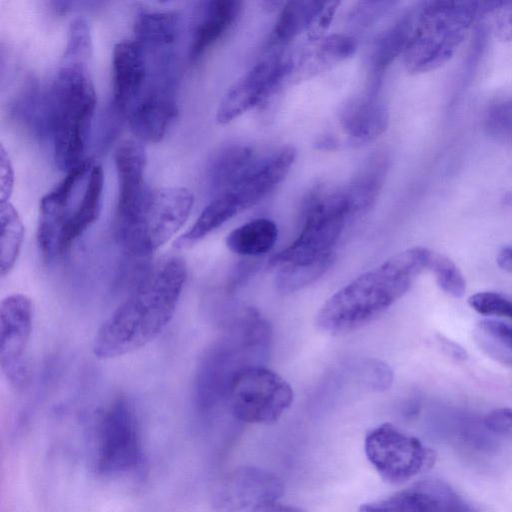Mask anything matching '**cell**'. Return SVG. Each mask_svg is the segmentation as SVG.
Returning a JSON list of instances; mask_svg holds the SVG:
<instances>
[{
    "label": "cell",
    "mask_w": 512,
    "mask_h": 512,
    "mask_svg": "<svg viewBox=\"0 0 512 512\" xmlns=\"http://www.w3.org/2000/svg\"><path fill=\"white\" fill-rule=\"evenodd\" d=\"M500 1H428L418 12L407 47L404 65L410 74L435 70L449 61L474 22L491 13Z\"/></svg>",
    "instance_id": "obj_5"
},
{
    "label": "cell",
    "mask_w": 512,
    "mask_h": 512,
    "mask_svg": "<svg viewBox=\"0 0 512 512\" xmlns=\"http://www.w3.org/2000/svg\"><path fill=\"white\" fill-rule=\"evenodd\" d=\"M282 481L272 472L256 466H241L228 477L225 496L235 508L261 512L283 494Z\"/></svg>",
    "instance_id": "obj_16"
},
{
    "label": "cell",
    "mask_w": 512,
    "mask_h": 512,
    "mask_svg": "<svg viewBox=\"0 0 512 512\" xmlns=\"http://www.w3.org/2000/svg\"><path fill=\"white\" fill-rule=\"evenodd\" d=\"M13 183L12 168L4 148H1V202L8 201Z\"/></svg>",
    "instance_id": "obj_39"
},
{
    "label": "cell",
    "mask_w": 512,
    "mask_h": 512,
    "mask_svg": "<svg viewBox=\"0 0 512 512\" xmlns=\"http://www.w3.org/2000/svg\"><path fill=\"white\" fill-rule=\"evenodd\" d=\"M485 424L493 431L512 433V408L492 410L487 414Z\"/></svg>",
    "instance_id": "obj_38"
},
{
    "label": "cell",
    "mask_w": 512,
    "mask_h": 512,
    "mask_svg": "<svg viewBox=\"0 0 512 512\" xmlns=\"http://www.w3.org/2000/svg\"><path fill=\"white\" fill-rule=\"evenodd\" d=\"M95 105L87 64L63 62L43 108V121L52 135L54 159L60 170L68 173L86 160V140Z\"/></svg>",
    "instance_id": "obj_4"
},
{
    "label": "cell",
    "mask_w": 512,
    "mask_h": 512,
    "mask_svg": "<svg viewBox=\"0 0 512 512\" xmlns=\"http://www.w3.org/2000/svg\"><path fill=\"white\" fill-rule=\"evenodd\" d=\"M176 114L172 81L155 80L125 117L139 141L157 142L165 135Z\"/></svg>",
    "instance_id": "obj_14"
},
{
    "label": "cell",
    "mask_w": 512,
    "mask_h": 512,
    "mask_svg": "<svg viewBox=\"0 0 512 512\" xmlns=\"http://www.w3.org/2000/svg\"><path fill=\"white\" fill-rule=\"evenodd\" d=\"M393 3L391 2H372L365 1L357 4L351 17L354 23L358 25L366 26L369 25L373 20L381 15L387 7Z\"/></svg>",
    "instance_id": "obj_37"
},
{
    "label": "cell",
    "mask_w": 512,
    "mask_h": 512,
    "mask_svg": "<svg viewBox=\"0 0 512 512\" xmlns=\"http://www.w3.org/2000/svg\"><path fill=\"white\" fill-rule=\"evenodd\" d=\"M1 275L13 268L22 246L24 228L21 219L8 201L1 202Z\"/></svg>",
    "instance_id": "obj_29"
},
{
    "label": "cell",
    "mask_w": 512,
    "mask_h": 512,
    "mask_svg": "<svg viewBox=\"0 0 512 512\" xmlns=\"http://www.w3.org/2000/svg\"><path fill=\"white\" fill-rule=\"evenodd\" d=\"M356 41L344 34H332L322 39L318 47V57L324 63H337L348 59L356 51Z\"/></svg>",
    "instance_id": "obj_33"
},
{
    "label": "cell",
    "mask_w": 512,
    "mask_h": 512,
    "mask_svg": "<svg viewBox=\"0 0 512 512\" xmlns=\"http://www.w3.org/2000/svg\"><path fill=\"white\" fill-rule=\"evenodd\" d=\"M364 450L380 477L391 484L406 482L432 468L436 461L433 449L391 423L368 431Z\"/></svg>",
    "instance_id": "obj_8"
},
{
    "label": "cell",
    "mask_w": 512,
    "mask_h": 512,
    "mask_svg": "<svg viewBox=\"0 0 512 512\" xmlns=\"http://www.w3.org/2000/svg\"><path fill=\"white\" fill-rule=\"evenodd\" d=\"M387 168L386 157L380 154L374 155L342 190L350 216L362 214L371 209L382 189Z\"/></svg>",
    "instance_id": "obj_21"
},
{
    "label": "cell",
    "mask_w": 512,
    "mask_h": 512,
    "mask_svg": "<svg viewBox=\"0 0 512 512\" xmlns=\"http://www.w3.org/2000/svg\"><path fill=\"white\" fill-rule=\"evenodd\" d=\"M257 160L253 149L242 144L225 146L216 152L207 168L208 185L214 196L238 183Z\"/></svg>",
    "instance_id": "obj_20"
},
{
    "label": "cell",
    "mask_w": 512,
    "mask_h": 512,
    "mask_svg": "<svg viewBox=\"0 0 512 512\" xmlns=\"http://www.w3.org/2000/svg\"><path fill=\"white\" fill-rule=\"evenodd\" d=\"M417 12L418 7L406 12L375 40L369 57V65L374 75L383 73L401 53H404L413 31Z\"/></svg>",
    "instance_id": "obj_23"
},
{
    "label": "cell",
    "mask_w": 512,
    "mask_h": 512,
    "mask_svg": "<svg viewBox=\"0 0 512 512\" xmlns=\"http://www.w3.org/2000/svg\"><path fill=\"white\" fill-rule=\"evenodd\" d=\"M242 211L239 202L231 193L215 195L192 227L177 240V246L184 248L199 241Z\"/></svg>",
    "instance_id": "obj_25"
},
{
    "label": "cell",
    "mask_w": 512,
    "mask_h": 512,
    "mask_svg": "<svg viewBox=\"0 0 512 512\" xmlns=\"http://www.w3.org/2000/svg\"><path fill=\"white\" fill-rule=\"evenodd\" d=\"M241 10L235 0H210L201 4L191 36L189 58L199 59L233 25Z\"/></svg>",
    "instance_id": "obj_18"
},
{
    "label": "cell",
    "mask_w": 512,
    "mask_h": 512,
    "mask_svg": "<svg viewBox=\"0 0 512 512\" xmlns=\"http://www.w3.org/2000/svg\"><path fill=\"white\" fill-rule=\"evenodd\" d=\"M350 217L341 191H316L308 201L305 220L298 237L275 254L269 268L282 293L298 291L320 278L333 264L334 247Z\"/></svg>",
    "instance_id": "obj_3"
},
{
    "label": "cell",
    "mask_w": 512,
    "mask_h": 512,
    "mask_svg": "<svg viewBox=\"0 0 512 512\" xmlns=\"http://www.w3.org/2000/svg\"><path fill=\"white\" fill-rule=\"evenodd\" d=\"M469 305L478 313L499 316L512 320V299L494 292H478L468 299Z\"/></svg>",
    "instance_id": "obj_34"
},
{
    "label": "cell",
    "mask_w": 512,
    "mask_h": 512,
    "mask_svg": "<svg viewBox=\"0 0 512 512\" xmlns=\"http://www.w3.org/2000/svg\"><path fill=\"white\" fill-rule=\"evenodd\" d=\"M193 201V194L184 187L150 189L131 220L114 224L116 242L129 257H150L183 226Z\"/></svg>",
    "instance_id": "obj_6"
},
{
    "label": "cell",
    "mask_w": 512,
    "mask_h": 512,
    "mask_svg": "<svg viewBox=\"0 0 512 512\" xmlns=\"http://www.w3.org/2000/svg\"><path fill=\"white\" fill-rule=\"evenodd\" d=\"M359 512H477L448 483L425 479L387 498L362 504Z\"/></svg>",
    "instance_id": "obj_12"
},
{
    "label": "cell",
    "mask_w": 512,
    "mask_h": 512,
    "mask_svg": "<svg viewBox=\"0 0 512 512\" xmlns=\"http://www.w3.org/2000/svg\"><path fill=\"white\" fill-rule=\"evenodd\" d=\"M261 512H304L303 510L285 504H280L278 502L266 507Z\"/></svg>",
    "instance_id": "obj_42"
},
{
    "label": "cell",
    "mask_w": 512,
    "mask_h": 512,
    "mask_svg": "<svg viewBox=\"0 0 512 512\" xmlns=\"http://www.w3.org/2000/svg\"><path fill=\"white\" fill-rule=\"evenodd\" d=\"M439 342L446 354L457 360H464L467 357L465 350L457 343L445 338L439 337Z\"/></svg>",
    "instance_id": "obj_40"
},
{
    "label": "cell",
    "mask_w": 512,
    "mask_h": 512,
    "mask_svg": "<svg viewBox=\"0 0 512 512\" xmlns=\"http://www.w3.org/2000/svg\"><path fill=\"white\" fill-rule=\"evenodd\" d=\"M486 133L499 141H512V97L491 104L484 116Z\"/></svg>",
    "instance_id": "obj_31"
},
{
    "label": "cell",
    "mask_w": 512,
    "mask_h": 512,
    "mask_svg": "<svg viewBox=\"0 0 512 512\" xmlns=\"http://www.w3.org/2000/svg\"><path fill=\"white\" fill-rule=\"evenodd\" d=\"M103 180L102 167L100 165H93L89 171V178L84 193L78 204L72 209L64 226L61 240L63 254L98 218L102 203Z\"/></svg>",
    "instance_id": "obj_22"
},
{
    "label": "cell",
    "mask_w": 512,
    "mask_h": 512,
    "mask_svg": "<svg viewBox=\"0 0 512 512\" xmlns=\"http://www.w3.org/2000/svg\"><path fill=\"white\" fill-rule=\"evenodd\" d=\"M438 286L454 298H462L466 292L465 278L458 266L447 256L433 253L429 268Z\"/></svg>",
    "instance_id": "obj_30"
},
{
    "label": "cell",
    "mask_w": 512,
    "mask_h": 512,
    "mask_svg": "<svg viewBox=\"0 0 512 512\" xmlns=\"http://www.w3.org/2000/svg\"><path fill=\"white\" fill-rule=\"evenodd\" d=\"M227 397L239 421L271 424L291 406L294 394L290 384L273 370L245 365L233 373Z\"/></svg>",
    "instance_id": "obj_7"
},
{
    "label": "cell",
    "mask_w": 512,
    "mask_h": 512,
    "mask_svg": "<svg viewBox=\"0 0 512 512\" xmlns=\"http://www.w3.org/2000/svg\"><path fill=\"white\" fill-rule=\"evenodd\" d=\"M339 121L352 143L364 144L387 129L388 112L374 96H360L342 106Z\"/></svg>",
    "instance_id": "obj_19"
},
{
    "label": "cell",
    "mask_w": 512,
    "mask_h": 512,
    "mask_svg": "<svg viewBox=\"0 0 512 512\" xmlns=\"http://www.w3.org/2000/svg\"><path fill=\"white\" fill-rule=\"evenodd\" d=\"M179 31V16L173 12L143 11L134 24L135 40L147 49H166Z\"/></svg>",
    "instance_id": "obj_26"
},
{
    "label": "cell",
    "mask_w": 512,
    "mask_h": 512,
    "mask_svg": "<svg viewBox=\"0 0 512 512\" xmlns=\"http://www.w3.org/2000/svg\"><path fill=\"white\" fill-rule=\"evenodd\" d=\"M432 254L427 248L412 247L356 277L325 301L316 325L330 335H343L374 321L429 268Z\"/></svg>",
    "instance_id": "obj_2"
},
{
    "label": "cell",
    "mask_w": 512,
    "mask_h": 512,
    "mask_svg": "<svg viewBox=\"0 0 512 512\" xmlns=\"http://www.w3.org/2000/svg\"><path fill=\"white\" fill-rule=\"evenodd\" d=\"M31 300L23 294H13L1 302V368L7 379L23 385L28 376L26 351L32 329Z\"/></svg>",
    "instance_id": "obj_11"
},
{
    "label": "cell",
    "mask_w": 512,
    "mask_h": 512,
    "mask_svg": "<svg viewBox=\"0 0 512 512\" xmlns=\"http://www.w3.org/2000/svg\"><path fill=\"white\" fill-rule=\"evenodd\" d=\"M97 469L112 475L135 470L142 462V442L137 417L126 398L114 400L99 425Z\"/></svg>",
    "instance_id": "obj_9"
},
{
    "label": "cell",
    "mask_w": 512,
    "mask_h": 512,
    "mask_svg": "<svg viewBox=\"0 0 512 512\" xmlns=\"http://www.w3.org/2000/svg\"><path fill=\"white\" fill-rule=\"evenodd\" d=\"M497 264L501 269L512 273V244L498 253Z\"/></svg>",
    "instance_id": "obj_41"
},
{
    "label": "cell",
    "mask_w": 512,
    "mask_h": 512,
    "mask_svg": "<svg viewBox=\"0 0 512 512\" xmlns=\"http://www.w3.org/2000/svg\"><path fill=\"white\" fill-rule=\"evenodd\" d=\"M278 228L268 218H257L232 230L226 245L234 253L242 256H259L269 252L275 245Z\"/></svg>",
    "instance_id": "obj_24"
},
{
    "label": "cell",
    "mask_w": 512,
    "mask_h": 512,
    "mask_svg": "<svg viewBox=\"0 0 512 512\" xmlns=\"http://www.w3.org/2000/svg\"><path fill=\"white\" fill-rule=\"evenodd\" d=\"M340 2H325L322 9L314 16L308 29L307 35L311 40H318L323 37L329 28Z\"/></svg>",
    "instance_id": "obj_35"
},
{
    "label": "cell",
    "mask_w": 512,
    "mask_h": 512,
    "mask_svg": "<svg viewBox=\"0 0 512 512\" xmlns=\"http://www.w3.org/2000/svg\"><path fill=\"white\" fill-rule=\"evenodd\" d=\"M295 159L296 150L293 147H282L258 159L249 172L225 192L231 193L246 210L262 200L286 177Z\"/></svg>",
    "instance_id": "obj_17"
},
{
    "label": "cell",
    "mask_w": 512,
    "mask_h": 512,
    "mask_svg": "<svg viewBox=\"0 0 512 512\" xmlns=\"http://www.w3.org/2000/svg\"><path fill=\"white\" fill-rule=\"evenodd\" d=\"M475 340L483 352L494 360L512 365V326L485 319L478 323Z\"/></svg>",
    "instance_id": "obj_28"
},
{
    "label": "cell",
    "mask_w": 512,
    "mask_h": 512,
    "mask_svg": "<svg viewBox=\"0 0 512 512\" xmlns=\"http://www.w3.org/2000/svg\"><path fill=\"white\" fill-rule=\"evenodd\" d=\"M186 277L180 258H166L152 267L99 328L93 344L95 356H122L154 340L172 319Z\"/></svg>",
    "instance_id": "obj_1"
},
{
    "label": "cell",
    "mask_w": 512,
    "mask_h": 512,
    "mask_svg": "<svg viewBox=\"0 0 512 512\" xmlns=\"http://www.w3.org/2000/svg\"><path fill=\"white\" fill-rule=\"evenodd\" d=\"M325 2L291 1L284 4L270 34L269 46H280L290 42L308 29L314 16Z\"/></svg>",
    "instance_id": "obj_27"
},
{
    "label": "cell",
    "mask_w": 512,
    "mask_h": 512,
    "mask_svg": "<svg viewBox=\"0 0 512 512\" xmlns=\"http://www.w3.org/2000/svg\"><path fill=\"white\" fill-rule=\"evenodd\" d=\"M494 30L503 41L512 40V2H502L493 10Z\"/></svg>",
    "instance_id": "obj_36"
},
{
    "label": "cell",
    "mask_w": 512,
    "mask_h": 512,
    "mask_svg": "<svg viewBox=\"0 0 512 512\" xmlns=\"http://www.w3.org/2000/svg\"><path fill=\"white\" fill-rule=\"evenodd\" d=\"M291 61L279 53L261 60L244 73L223 96L216 120L226 124L260 104L291 70Z\"/></svg>",
    "instance_id": "obj_10"
},
{
    "label": "cell",
    "mask_w": 512,
    "mask_h": 512,
    "mask_svg": "<svg viewBox=\"0 0 512 512\" xmlns=\"http://www.w3.org/2000/svg\"><path fill=\"white\" fill-rule=\"evenodd\" d=\"M92 44L89 26L85 19L76 18L70 24L63 62L87 64Z\"/></svg>",
    "instance_id": "obj_32"
},
{
    "label": "cell",
    "mask_w": 512,
    "mask_h": 512,
    "mask_svg": "<svg viewBox=\"0 0 512 512\" xmlns=\"http://www.w3.org/2000/svg\"><path fill=\"white\" fill-rule=\"evenodd\" d=\"M113 104L126 116L147 88L151 78L148 50L136 40L114 46L112 59Z\"/></svg>",
    "instance_id": "obj_13"
},
{
    "label": "cell",
    "mask_w": 512,
    "mask_h": 512,
    "mask_svg": "<svg viewBox=\"0 0 512 512\" xmlns=\"http://www.w3.org/2000/svg\"><path fill=\"white\" fill-rule=\"evenodd\" d=\"M115 165L119 179L115 221H123L137 214L150 191L144 182L146 152L141 142L123 141L115 151Z\"/></svg>",
    "instance_id": "obj_15"
}]
</instances>
